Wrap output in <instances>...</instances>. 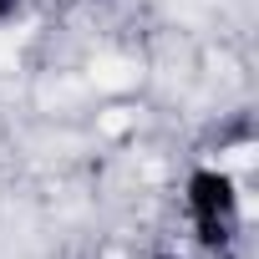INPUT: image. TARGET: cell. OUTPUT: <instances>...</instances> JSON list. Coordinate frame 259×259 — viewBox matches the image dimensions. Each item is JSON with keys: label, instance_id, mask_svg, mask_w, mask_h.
Here are the masks:
<instances>
[{"label": "cell", "instance_id": "1", "mask_svg": "<svg viewBox=\"0 0 259 259\" xmlns=\"http://www.w3.org/2000/svg\"><path fill=\"white\" fill-rule=\"evenodd\" d=\"M92 81L107 87V92H117V87H133L138 71H133V61H122V56H102V61L92 66Z\"/></svg>", "mask_w": 259, "mask_h": 259}, {"label": "cell", "instance_id": "2", "mask_svg": "<svg viewBox=\"0 0 259 259\" xmlns=\"http://www.w3.org/2000/svg\"><path fill=\"white\" fill-rule=\"evenodd\" d=\"M249 163H254V148H249V143H239V148L219 153V168H234V173H239V168H249Z\"/></svg>", "mask_w": 259, "mask_h": 259}, {"label": "cell", "instance_id": "3", "mask_svg": "<svg viewBox=\"0 0 259 259\" xmlns=\"http://www.w3.org/2000/svg\"><path fill=\"white\" fill-rule=\"evenodd\" d=\"M127 127H133V117H127V112H107V117H102V133H112V138L127 133Z\"/></svg>", "mask_w": 259, "mask_h": 259}, {"label": "cell", "instance_id": "4", "mask_svg": "<svg viewBox=\"0 0 259 259\" xmlns=\"http://www.w3.org/2000/svg\"><path fill=\"white\" fill-rule=\"evenodd\" d=\"M16 61V36H0V66Z\"/></svg>", "mask_w": 259, "mask_h": 259}]
</instances>
